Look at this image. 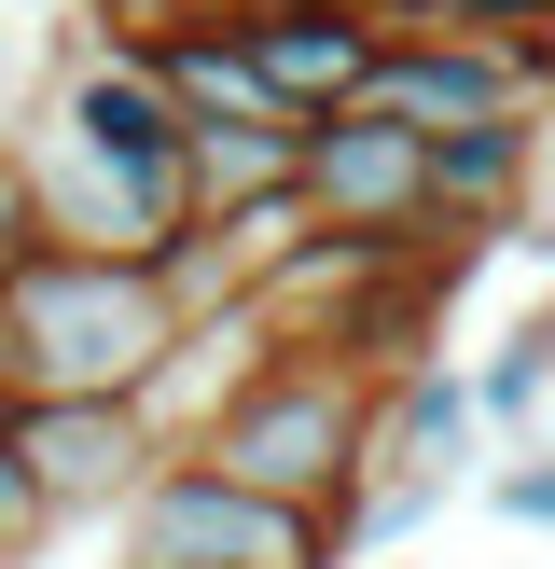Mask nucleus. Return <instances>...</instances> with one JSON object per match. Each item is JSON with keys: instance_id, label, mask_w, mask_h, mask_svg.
<instances>
[{"instance_id": "nucleus-11", "label": "nucleus", "mask_w": 555, "mask_h": 569, "mask_svg": "<svg viewBox=\"0 0 555 569\" xmlns=\"http://www.w3.org/2000/svg\"><path fill=\"white\" fill-rule=\"evenodd\" d=\"M472 445H500V431H486V403H472L458 361H416V376H389V459H403V472L472 487Z\"/></svg>"}, {"instance_id": "nucleus-17", "label": "nucleus", "mask_w": 555, "mask_h": 569, "mask_svg": "<svg viewBox=\"0 0 555 569\" xmlns=\"http://www.w3.org/2000/svg\"><path fill=\"white\" fill-rule=\"evenodd\" d=\"M500 250H514V264H542V278H555V194H542V209H514V222H500Z\"/></svg>"}, {"instance_id": "nucleus-19", "label": "nucleus", "mask_w": 555, "mask_h": 569, "mask_svg": "<svg viewBox=\"0 0 555 569\" xmlns=\"http://www.w3.org/2000/svg\"><path fill=\"white\" fill-rule=\"evenodd\" d=\"M361 569H403V556H361Z\"/></svg>"}, {"instance_id": "nucleus-1", "label": "nucleus", "mask_w": 555, "mask_h": 569, "mask_svg": "<svg viewBox=\"0 0 555 569\" xmlns=\"http://www.w3.org/2000/svg\"><path fill=\"white\" fill-rule=\"evenodd\" d=\"M181 459L236 472V487L292 500V515H320L333 542H347L361 487H375V459H389V376H361V361H333V348H264L209 403V431H194Z\"/></svg>"}, {"instance_id": "nucleus-4", "label": "nucleus", "mask_w": 555, "mask_h": 569, "mask_svg": "<svg viewBox=\"0 0 555 569\" xmlns=\"http://www.w3.org/2000/svg\"><path fill=\"white\" fill-rule=\"evenodd\" d=\"M347 542H333L320 515H292V500L236 487V472L209 459H167L153 487L125 500V569H333Z\"/></svg>"}, {"instance_id": "nucleus-3", "label": "nucleus", "mask_w": 555, "mask_h": 569, "mask_svg": "<svg viewBox=\"0 0 555 569\" xmlns=\"http://www.w3.org/2000/svg\"><path fill=\"white\" fill-rule=\"evenodd\" d=\"M347 111H389L416 139H472V126H514V111H555V42L527 28H389L375 83Z\"/></svg>"}, {"instance_id": "nucleus-13", "label": "nucleus", "mask_w": 555, "mask_h": 569, "mask_svg": "<svg viewBox=\"0 0 555 569\" xmlns=\"http://www.w3.org/2000/svg\"><path fill=\"white\" fill-rule=\"evenodd\" d=\"M444 500H458L444 472H403V459H375V487H361V515H347V556H403L416 528L444 515Z\"/></svg>"}, {"instance_id": "nucleus-12", "label": "nucleus", "mask_w": 555, "mask_h": 569, "mask_svg": "<svg viewBox=\"0 0 555 569\" xmlns=\"http://www.w3.org/2000/svg\"><path fill=\"white\" fill-rule=\"evenodd\" d=\"M181 181H194V222L250 209V194H292L305 181V126H194Z\"/></svg>"}, {"instance_id": "nucleus-18", "label": "nucleus", "mask_w": 555, "mask_h": 569, "mask_svg": "<svg viewBox=\"0 0 555 569\" xmlns=\"http://www.w3.org/2000/svg\"><path fill=\"white\" fill-rule=\"evenodd\" d=\"M514 348H542V361H555V292H542V306L514 320Z\"/></svg>"}, {"instance_id": "nucleus-15", "label": "nucleus", "mask_w": 555, "mask_h": 569, "mask_svg": "<svg viewBox=\"0 0 555 569\" xmlns=\"http://www.w3.org/2000/svg\"><path fill=\"white\" fill-rule=\"evenodd\" d=\"M486 515L500 528H555V445H514V459L486 472Z\"/></svg>"}, {"instance_id": "nucleus-5", "label": "nucleus", "mask_w": 555, "mask_h": 569, "mask_svg": "<svg viewBox=\"0 0 555 569\" xmlns=\"http://www.w3.org/2000/svg\"><path fill=\"white\" fill-rule=\"evenodd\" d=\"M42 126H56V139H83V153H98V167H125V181L153 194L167 222H194V181H181V153H194V111L167 98L153 42H83L70 70H56Z\"/></svg>"}, {"instance_id": "nucleus-2", "label": "nucleus", "mask_w": 555, "mask_h": 569, "mask_svg": "<svg viewBox=\"0 0 555 569\" xmlns=\"http://www.w3.org/2000/svg\"><path fill=\"white\" fill-rule=\"evenodd\" d=\"M0 333H14L28 403H153V376L181 361V292L139 250H14L0 264Z\"/></svg>"}, {"instance_id": "nucleus-6", "label": "nucleus", "mask_w": 555, "mask_h": 569, "mask_svg": "<svg viewBox=\"0 0 555 569\" xmlns=\"http://www.w3.org/2000/svg\"><path fill=\"white\" fill-rule=\"evenodd\" d=\"M305 209L320 237H389V250H431V139L389 126V111H320L305 126Z\"/></svg>"}, {"instance_id": "nucleus-8", "label": "nucleus", "mask_w": 555, "mask_h": 569, "mask_svg": "<svg viewBox=\"0 0 555 569\" xmlns=\"http://www.w3.org/2000/svg\"><path fill=\"white\" fill-rule=\"evenodd\" d=\"M222 14L250 28V56H264V83L320 126V111H347L361 83H375V56H389V14L375 0H222Z\"/></svg>"}, {"instance_id": "nucleus-9", "label": "nucleus", "mask_w": 555, "mask_h": 569, "mask_svg": "<svg viewBox=\"0 0 555 569\" xmlns=\"http://www.w3.org/2000/svg\"><path fill=\"white\" fill-rule=\"evenodd\" d=\"M542 167H555V111H514V126H472V139H431V222L444 237H486L514 209H542Z\"/></svg>"}, {"instance_id": "nucleus-10", "label": "nucleus", "mask_w": 555, "mask_h": 569, "mask_svg": "<svg viewBox=\"0 0 555 569\" xmlns=\"http://www.w3.org/2000/svg\"><path fill=\"white\" fill-rule=\"evenodd\" d=\"M153 70H167V98H181L194 126H305V111L264 83V56H250L236 14H181V28L153 42Z\"/></svg>"}, {"instance_id": "nucleus-14", "label": "nucleus", "mask_w": 555, "mask_h": 569, "mask_svg": "<svg viewBox=\"0 0 555 569\" xmlns=\"http://www.w3.org/2000/svg\"><path fill=\"white\" fill-rule=\"evenodd\" d=\"M389 28H527V42H555V0H375Z\"/></svg>"}, {"instance_id": "nucleus-7", "label": "nucleus", "mask_w": 555, "mask_h": 569, "mask_svg": "<svg viewBox=\"0 0 555 569\" xmlns=\"http://www.w3.org/2000/svg\"><path fill=\"white\" fill-rule=\"evenodd\" d=\"M14 445H28V487H42V515H125L139 487H153L181 445L153 431V403H14Z\"/></svg>"}, {"instance_id": "nucleus-16", "label": "nucleus", "mask_w": 555, "mask_h": 569, "mask_svg": "<svg viewBox=\"0 0 555 569\" xmlns=\"http://www.w3.org/2000/svg\"><path fill=\"white\" fill-rule=\"evenodd\" d=\"M42 487H28V445H14V417H0V556H28V542H42Z\"/></svg>"}]
</instances>
